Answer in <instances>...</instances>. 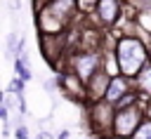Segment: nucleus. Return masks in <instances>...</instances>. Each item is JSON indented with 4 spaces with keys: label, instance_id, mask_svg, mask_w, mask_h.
<instances>
[{
    "label": "nucleus",
    "instance_id": "obj_8",
    "mask_svg": "<svg viewBox=\"0 0 151 139\" xmlns=\"http://www.w3.org/2000/svg\"><path fill=\"white\" fill-rule=\"evenodd\" d=\"M134 139H151V123L142 125V127L134 132Z\"/></svg>",
    "mask_w": 151,
    "mask_h": 139
},
{
    "label": "nucleus",
    "instance_id": "obj_7",
    "mask_svg": "<svg viewBox=\"0 0 151 139\" xmlns=\"http://www.w3.org/2000/svg\"><path fill=\"white\" fill-rule=\"evenodd\" d=\"M139 87L146 90V92H151V68H146V71L139 73Z\"/></svg>",
    "mask_w": 151,
    "mask_h": 139
},
{
    "label": "nucleus",
    "instance_id": "obj_4",
    "mask_svg": "<svg viewBox=\"0 0 151 139\" xmlns=\"http://www.w3.org/2000/svg\"><path fill=\"white\" fill-rule=\"evenodd\" d=\"M125 90H127L125 80H123V78H113V80L106 85V99H109V101H116V99H120V97L125 94Z\"/></svg>",
    "mask_w": 151,
    "mask_h": 139
},
{
    "label": "nucleus",
    "instance_id": "obj_2",
    "mask_svg": "<svg viewBox=\"0 0 151 139\" xmlns=\"http://www.w3.org/2000/svg\"><path fill=\"white\" fill-rule=\"evenodd\" d=\"M137 123H139V111L137 108H132V106L130 108H118V113L113 118V130H116V134L127 137V134H132Z\"/></svg>",
    "mask_w": 151,
    "mask_h": 139
},
{
    "label": "nucleus",
    "instance_id": "obj_9",
    "mask_svg": "<svg viewBox=\"0 0 151 139\" xmlns=\"http://www.w3.org/2000/svg\"><path fill=\"white\" fill-rule=\"evenodd\" d=\"M24 82H26L24 78H14V80H12V85H9V90H12V92H17V94H24Z\"/></svg>",
    "mask_w": 151,
    "mask_h": 139
},
{
    "label": "nucleus",
    "instance_id": "obj_6",
    "mask_svg": "<svg viewBox=\"0 0 151 139\" xmlns=\"http://www.w3.org/2000/svg\"><path fill=\"white\" fill-rule=\"evenodd\" d=\"M14 71H17V75H19V78L31 80V71H28V66H26V57H19V59L14 61Z\"/></svg>",
    "mask_w": 151,
    "mask_h": 139
},
{
    "label": "nucleus",
    "instance_id": "obj_3",
    "mask_svg": "<svg viewBox=\"0 0 151 139\" xmlns=\"http://www.w3.org/2000/svg\"><path fill=\"white\" fill-rule=\"evenodd\" d=\"M76 66H78L80 78H90V73H92L94 66H97V57H94V54H83V57L76 59Z\"/></svg>",
    "mask_w": 151,
    "mask_h": 139
},
{
    "label": "nucleus",
    "instance_id": "obj_10",
    "mask_svg": "<svg viewBox=\"0 0 151 139\" xmlns=\"http://www.w3.org/2000/svg\"><path fill=\"white\" fill-rule=\"evenodd\" d=\"M14 134H17V139H28V132H26V127H24V125H19Z\"/></svg>",
    "mask_w": 151,
    "mask_h": 139
},
{
    "label": "nucleus",
    "instance_id": "obj_1",
    "mask_svg": "<svg viewBox=\"0 0 151 139\" xmlns=\"http://www.w3.org/2000/svg\"><path fill=\"white\" fill-rule=\"evenodd\" d=\"M144 59H146V54H144V47H142L139 40H134V38L120 40V45H118V61H120L123 73H127V75L137 73L139 66L144 64Z\"/></svg>",
    "mask_w": 151,
    "mask_h": 139
},
{
    "label": "nucleus",
    "instance_id": "obj_5",
    "mask_svg": "<svg viewBox=\"0 0 151 139\" xmlns=\"http://www.w3.org/2000/svg\"><path fill=\"white\" fill-rule=\"evenodd\" d=\"M99 14L104 21H113L118 16V2L116 0H101L99 2Z\"/></svg>",
    "mask_w": 151,
    "mask_h": 139
},
{
    "label": "nucleus",
    "instance_id": "obj_11",
    "mask_svg": "<svg viewBox=\"0 0 151 139\" xmlns=\"http://www.w3.org/2000/svg\"><path fill=\"white\" fill-rule=\"evenodd\" d=\"M38 139H52V137H50L47 132H40V134H38Z\"/></svg>",
    "mask_w": 151,
    "mask_h": 139
}]
</instances>
